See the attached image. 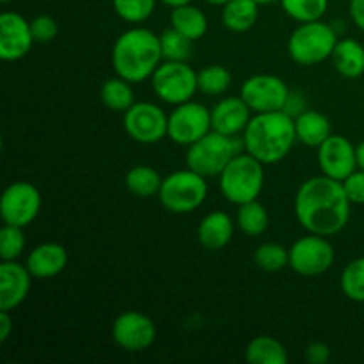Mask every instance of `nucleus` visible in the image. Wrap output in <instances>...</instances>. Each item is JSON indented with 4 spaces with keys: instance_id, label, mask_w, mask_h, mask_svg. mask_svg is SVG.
Here are the masks:
<instances>
[{
    "instance_id": "6",
    "label": "nucleus",
    "mask_w": 364,
    "mask_h": 364,
    "mask_svg": "<svg viewBox=\"0 0 364 364\" xmlns=\"http://www.w3.org/2000/svg\"><path fill=\"white\" fill-rule=\"evenodd\" d=\"M206 196H208L206 178L191 167L167 174L159 192V199L164 208L178 215L196 212L205 203Z\"/></svg>"
},
{
    "instance_id": "1",
    "label": "nucleus",
    "mask_w": 364,
    "mask_h": 364,
    "mask_svg": "<svg viewBox=\"0 0 364 364\" xmlns=\"http://www.w3.org/2000/svg\"><path fill=\"white\" fill-rule=\"evenodd\" d=\"M350 205L343 183L326 174L306 180L294 201L301 226L320 237H333L345 230L350 219Z\"/></svg>"
},
{
    "instance_id": "11",
    "label": "nucleus",
    "mask_w": 364,
    "mask_h": 364,
    "mask_svg": "<svg viewBox=\"0 0 364 364\" xmlns=\"http://www.w3.org/2000/svg\"><path fill=\"white\" fill-rule=\"evenodd\" d=\"M334 263V249L327 237L309 233L290 247V269L304 277L326 274Z\"/></svg>"
},
{
    "instance_id": "29",
    "label": "nucleus",
    "mask_w": 364,
    "mask_h": 364,
    "mask_svg": "<svg viewBox=\"0 0 364 364\" xmlns=\"http://www.w3.org/2000/svg\"><path fill=\"white\" fill-rule=\"evenodd\" d=\"M252 259L263 272H279L284 267H290V249L276 242H267L256 249Z\"/></svg>"
},
{
    "instance_id": "16",
    "label": "nucleus",
    "mask_w": 364,
    "mask_h": 364,
    "mask_svg": "<svg viewBox=\"0 0 364 364\" xmlns=\"http://www.w3.org/2000/svg\"><path fill=\"white\" fill-rule=\"evenodd\" d=\"M31 21L14 11L0 14V57L7 63L20 60L34 45Z\"/></svg>"
},
{
    "instance_id": "34",
    "label": "nucleus",
    "mask_w": 364,
    "mask_h": 364,
    "mask_svg": "<svg viewBox=\"0 0 364 364\" xmlns=\"http://www.w3.org/2000/svg\"><path fill=\"white\" fill-rule=\"evenodd\" d=\"M114 11L127 23H142L153 14L156 0H112Z\"/></svg>"
},
{
    "instance_id": "19",
    "label": "nucleus",
    "mask_w": 364,
    "mask_h": 364,
    "mask_svg": "<svg viewBox=\"0 0 364 364\" xmlns=\"http://www.w3.org/2000/svg\"><path fill=\"white\" fill-rule=\"evenodd\" d=\"M25 265L36 279H52L66 269L68 251L57 242H45L28 252Z\"/></svg>"
},
{
    "instance_id": "41",
    "label": "nucleus",
    "mask_w": 364,
    "mask_h": 364,
    "mask_svg": "<svg viewBox=\"0 0 364 364\" xmlns=\"http://www.w3.org/2000/svg\"><path fill=\"white\" fill-rule=\"evenodd\" d=\"M159 2H162L164 6H167V7H171V9H173V7L185 6V4H191L192 0H159Z\"/></svg>"
},
{
    "instance_id": "21",
    "label": "nucleus",
    "mask_w": 364,
    "mask_h": 364,
    "mask_svg": "<svg viewBox=\"0 0 364 364\" xmlns=\"http://www.w3.org/2000/svg\"><path fill=\"white\" fill-rule=\"evenodd\" d=\"M331 59L341 77L359 78L364 73V46L355 39H338Z\"/></svg>"
},
{
    "instance_id": "23",
    "label": "nucleus",
    "mask_w": 364,
    "mask_h": 364,
    "mask_svg": "<svg viewBox=\"0 0 364 364\" xmlns=\"http://www.w3.org/2000/svg\"><path fill=\"white\" fill-rule=\"evenodd\" d=\"M259 4L256 0H230L223 6V23L231 32H247L256 25Z\"/></svg>"
},
{
    "instance_id": "32",
    "label": "nucleus",
    "mask_w": 364,
    "mask_h": 364,
    "mask_svg": "<svg viewBox=\"0 0 364 364\" xmlns=\"http://www.w3.org/2000/svg\"><path fill=\"white\" fill-rule=\"evenodd\" d=\"M192 39L169 27L160 34V46H162L164 60H185L192 55Z\"/></svg>"
},
{
    "instance_id": "24",
    "label": "nucleus",
    "mask_w": 364,
    "mask_h": 364,
    "mask_svg": "<svg viewBox=\"0 0 364 364\" xmlns=\"http://www.w3.org/2000/svg\"><path fill=\"white\" fill-rule=\"evenodd\" d=\"M171 27L176 28L183 36H187L192 41L205 38L206 31H208V18L203 13L199 7L185 4V6H178L171 9Z\"/></svg>"
},
{
    "instance_id": "8",
    "label": "nucleus",
    "mask_w": 364,
    "mask_h": 364,
    "mask_svg": "<svg viewBox=\"0 0 364 364\" xmlns=\"http://www.w3.org/2000/svg\"><path fill=\"white\" fill-rule=\"evenodd\" d=\"M149 80L155 95L174 107L191 102L199 91L198 71L185 60H162Z\"/></svg>"
},
{
    "instance_id": "37",
    "label": "nucleus",
    "mask_w": 364,
    "mask_h": 364,
    "mask_svg": "<svg viewBox=\"0 0 364 364\" xmlns=\"http://www.w3.org/2000/svg\"><path fill=\"white\" fill-rule=\"evenodd\" d=\"M345 192H347L348 199L352 205H364V171L355 169L350 176L345 178L343 181Z\"/></svg>"
},
{
    "instance_id": "14",
    "label": "nucleus",
    "mask_w": 364,
    "mask_h": 364,
    "mask_svg": "<svg viewBox=\"0 0 364 364\" xmlns=\"http://www.w3.org/2000/svg\"><path fill=\"white\" fill-rule=\"evenodd\" d=\"M112 340L127 352H142L156 340V326L141 311H124L114 320Z\"/></svg>"
},
{
    "instance_id": "28",
    "label": "nucleus",
    "mask_w": 364,
    "mask_h": 364,
    "mask_svg": "<svg viewBox=\"0 0 364 364\" xmlns=\"http://www.w3.org/2000/svg\"><path fill=\"white\" fill-rule=\"evenodd\" d=\"M100 98H102L103 105L107 107L112 112H121L124 114L132 105L135 103L134 89L128 80L121 77L109 78V80L103 82L102 91H100Z\"/></svg>"
},
{
    "instance_id": "35",
    "label": "nucleus",
    "mask_w": 364,
    "mask_h": 364,
    "mask_svg": "<svg viewBox=\"0 0 364 364\" xmlns=\"http://www.w3.org/2000/svg\"><path fill=\"white\" fill-rule=\"evenodd\" d=\"M25 233L23 228L4 224L0 230V258L2 262H13L18 259L25 251Z\"/></svg>"
},
{
    "instance_id": "38",
    "label": "nucleus",
    "mask_w": 364,
    "mask_h": 364,
    "mask_svg": "<svg viewBox=\"0 0 364 364\" xmlns=\"http://www.w3.org/2000/svg\"><path fill=\"white\" fill-rule=\"evenodd\" d=\"M331 359V348L322 341L309 343L306 348V361L309 364H326Z\"/></svg>"
},
{
    "instance_id": "4",
    "label": "nucleus",
    "mask_w": 364,
    "mask_h": 364,
    "mask_svg": "<svg viewBox=\"0 0 364 364\" xmlns=\"http://www.w3.org/2000/svg\"><path fill=\"white\" fill-rule=\"evenodd\" d=\"M265 183L263 164L252 155L238 153L219 174V188L224 199L240 206L255 201L262 194Z\"/></svg>"
},
{
    "instance_id": "36",
    "label": "nucleus",
    "mask_w": 364,
    "mask_h": 364,
    "mask_svg": "<svg viewBox=\"0 0 364 364\" xmlns=\"http://www.w3.org/2000/svg\"><path fill=\"white\" fill-rule=\"evenodd\" d=\"M31 28L36 43H50L59 34L57 20L50 16V14H39V16H36L31 21Z\"/></svg>"
},
{
    "instance_id": "26",
    "label": "nucleus",
    "mask_w": 364,
    "mask_h": 364,
    "mask_svg": "<svg viewBox=\"0 0 364 364\" xmlns=\"http://www.w3.org/2000/svg\"><path fill=\"white\" fill-rule=\"evenodd\" d=\"M164 178L156 169L151 166H135L132 167L124 178L128 192L134 194L135 198L148 199L153 196H159L160 187H162Z\"/></svg>"
},
{
    "instance_id": "31",
    "label": "nucleus",
    "mask_w": 364,
    "mask_h": 364,
    "mask_svg": "<svg viewBox=\"0 0 364 364\" xmlns=\"http://www.w3.org/2000/svg\"><path fill=\"white\" fill-rule=\"evenodd\" d=\"M279 2L284 13L299 23L322 20L329 7V0H279Z\"/></svg>"
},
{
    "instance_id": "18",
    "label": "nucleus",
    "mask_w": 364,
    "mask_h": 364,
    "mask_svg": "<svg viewBox=\"0 0 364 364\" xmlns=\"http://www.w3.org/2000/svg\"><path fill=\"white\" fill-rule=\"evenodd\" d=\"M251 112L247 103L242 96H228L217 102L210 109L212 116V130L219 134L228 135V137H237L244 134L251 121Z\"/></svg>"
},
{
    "instance_id": "44",
    "label": "nucleus",
    "mask_w": 364,
    "mask_h": 364,
    "mask_svg": "<svg viewBox=\"0 0 364 364\" xmlns=\"http://www.w3.org/2000/svg\"><path fill=\"white\" fill-rule=\"evenodd\" d=\"M256 2L259 4V6H267V4H272V2H277V0H256Z\"/></svg>"
},
{
    "instance_id": "17",
    "label": "nucleus",
    "mask_w": 364,
    "mask_h": 364,
    "mask_svg": "<svg viewBox=\"0 0 364 364\" xmlns=\"http://www.w3.org/2000/svg\"><path fill=\"white\" fill-rule=\"evenodd\" d=\"M32 274L16 259L0 263V311H14L27 299L32 287Z\"/></svg>"
},
{
    "instance_id": "27",
    "label": "nucleus",
    "mask_w": 364,
    "mask_h": 364,
    "mask_svg": "<svg viewBox=\"0 0 364 364\" xmlns=\"http://www.w3.org/2000/svg\"><path fill=\"white\" fill-rule=\"evenodd\" d=\"M237 226L245 237L255 238L265 233L270 226V215L267 212L265 205L255 199V201L244 203V205L238 206Z\"/></svg>"
},
{
    "instance_id": "22",
    "label": "nucleus",
    "mask_w": 364,
    "mask_h": 364,
    "mask_svg": "<svg viewBox=\"0 0 364 364\" xmlns=\"http://www.w3.org/2000/svg\"><path fill=\"white\" fill-rule=\"evenodd\" d=\"M297 141L309 148H318L331 135V121L318 110H302L295 117Z\"/></svg>"
},
{
    "instance_id": "2",
    "label": "nucleus",
    "mask_w": 364,
    "mask_h": 364,
    "mask_svg": "<svg viewBox=\"0 0 364 364\" xmlns=\"http://www.w3.org/2000/svg\"><path fill=\"white\" fill-rule=\"evenodd\" d=\"M242 135L245 151L263 166H272L287 159L297 142L295 117L284 110L255 114Z\"/></svg>"
},
{
    "instance_id": "40",
    "label": "nucleus",
    "mask_w": 364,
    "mask_h": 364,
    "mask_svg": "<svg viewBox=\"0 0 364 364\" xmlns=\"http://www.w3.org/2000/svg\"><path fill=\"white\" fill-rule=\"evenodd\" d=\"M13 329V320H11V311H0V341L6 343L11 336Z\"/></svg>"
},
{
    "instance_id": "5",
    "label": "nucleus",
    "mask_w": 364,
    "mask_h": 364,
    "mask_svg": "<svg viewBox=\"0 0 364 364\" xmlns=\"http://www.w3.org/2000/svg\"><path fill=\"white\" fill-rule=\"evenodd\" d=\"M338 43V32L322 20L301 23L288 39V53L301 66H315L329 59Z\"/></svg>"
},
{
    "instance_id": "3",
    "label": "nucleus",
    "mask_w": 364,
    "mask_h": 364,
    "mask_svg": "<svg viewBox=\"0 0 364 364\" xmlns=\"http://www.w3.org/2000/svg\"><path fill=\"white\" fill-rule=\"evenodd\" d=\"M162 60L160 36L146 27L128 28L112 46L114 71L130 84L149 80Z\"/></svg>"
},
{
    "instance_id": "39",
    "label": "nucleus",
    "mask_w": 364,
    "mask_h": 364,
    "mask_svg": "<svg viewBox=\"0 0 364 364\" xmlns=\"http://www.w3.org/2000/svg\"><path fill=\"white\" fill-rule=\"evenodd\" d=\"M348 13L355 27L364 31V0H350L348 2Z\"/></svg>"
},
{
    "instance_id": "7",
    "label": "nucleus",
    "mask_w": 364,
    "mask_h": 364,
    "mask_svg": "<svg viewBox=\"0 0 364 364\" xmlns=\"http://www.w3.org/2000/svg\"><path fill=\"white\" fill-rule=\"evenodd\" d=\"M242 146L244 142H238L237 137H228L212 130L205 137L188 146L187 155H185L187 167L205 178L219 176L224 167L231 162V159L240 153Z\"/></svg>"
},
{
    "instance_id": "12",
    "label": "nucleus",
    "mask_w": 364,
    "mask_h": 364,
    "mask_svg": "<svg viewBox=\"0 0 364 364\" xmlns=\"http://www.w3.org/2000/svg\"><path fill=\"white\" fill-rule=\"evenodd\" d=\"M41 203L38 187L28 181H14L7 185L0 199V217L4 224L27 228L39 215Z\"/></svg>"
},
{
    "instance_id": "20",
    "label": "nucleus",
    "mask_w": 364,
    "mask_h": 364,
    "mask_svg": "<svg viewBox=\"0 0 364 364\" xmlns=\"http://www.w3.org/2000/svg\"><path fill=\"white\" fill-rule=\"evenodd\" d=\"M235 224L226 212H210L198 226V240L208 251H220L233 238Z\"/></svg>"
},
{
    "instance_id": "43",
    "label": "nucleus",
    "mask_w": 364,
    "mask_h": 364,
    "mask_svg": "<svg viewBox=\"0 0 364 364\" xmlns=\"http://www.w3.org/2000/svg\"><path fill=\"white\" fill-rule=\"evenodd\" d=\"M205 2L212 4V6H220V7H223L224 4H226V2H230V0H205Z\"/></svg>"
},
{
    "instance_id": "45",
    "label": "nucleus",
    "mask_w": 364,
    "mask_h": 364,
    "mask_svg": "<svg viewBox=\"0 0 364 364\" xmlns=\"http://www.w3.org/2000/svg\"><path fill=\"white\" fill-rule=\"evenodd\" d=\"M0 2H2V4H9V2H13V0H0Z\"/></svg>"
},
{
    "instance_id": "33",
    "label": "nucleus",
    "mask_w": 364,
    "mask_h": 364,
    "mask_svg": "<svg viewBox=\"0 0 364 364\" xmlns=\"http://www.w3.org/2000/svg\"><path fill=\"white\" fill-rule=\"evenodd\" d=\"M340 287L347 299L354 302H364V258L352 259L345 267Z\"/></svg>"
},
{
    "instance_id": "15",
    "label": "nucleus",
    "mask_w": 364,
    "mask_h": 364,
    "mask_svg": "<svg viewBox=\"0 0 364 364\" xmlns=\"http://www.w3.org/2000/svg\"><path fill=\"white\" fill-rule=\"evenodd\" d=\"M318 166L322 174L343 181L358 169L355 146L343 135L331 134L318 146Z\"/></svg>"
},
{
    "instance_id": "25",
    "label": "nucleus",
    "mask_w": 364,
    "mask_h": 364,
    "mask_svg": "<svg viewBox=\"0 0 364 364\" xmlns=\"http://www.w3.org/2000/svg\"><path fill=\"white\" fill-rule=\"evenodd\" d=\"M249 364H287L288 350L279 340L272 336H256L245 348Z\"/></svg>"
},
{
    "instance_id": "10",
    "label": "nucleus",
    "mask_w": 364,
    "mask_h": 364,
    "mask_svg": "<svg viewBox=\"0 0 364 364\" xmlns=\"http://www.w3.org/2000/svg\"><path fill=\"white\" fill-rule=\"evenodd\" d=\"M212 132V116L210 109L203 103L185 102L176 105L169 114L167 137L180 146H191Z\"/></svg>"
},
{
    "instance_id": "42",
    "label": "nucleus",
    "mask_w": 364,
    "mask_h": 364,
    "mask_svg": "<svg viewBox=\"0 0 364 364\" xmlns=\"http://www.w3.org/2000/svg\"><path fill=\"white\" fill-rule=\"evenodd\" d=\"M355 153H358V167L364 171V141L355 148Z\"/></svg>"
},
{
    "instance_id": "30",
    "label": "nucleus",
    "mask_w": 364,
    "mask_h": 364,
    "mask_svg": "<svg viewBox=\"0 0 364 364\" xmlns=\"http://www.w3.org/2000/svg\"><path fill=\"white\" fill-rule=\"evenodd\" d=\"M231 73L223 64H210L198 71V89L206 96H220L230 89Z\"/></svg>"
},
{
    "instance_id": "13",
    "label": "nucleus",
    "mask_w": 364,
    "mask_h": 364,
    "mask_svg": "<svg viewBox=\"0 0 364 364\" xmlns=\"http://www.w3.org/2000/svg\"><path fill=\"white\" fill-rule=\"evenodd\" d=\"M290 95V89L284 84L283 78L269 73L249 77L242 84L240 91V96L255 114L284 110V105H287Z\"/></svg>"
},
{
    "instance_id": "9",
    "label": "nucleus",
    "mask_w": 364,
    "mask_h": 364,
    "mask_svg": "<svg viewBox=\"0 0 364 364\" xmlns=\"http://www.w3.org/2000/svg\"><path fill=\"white\" fill-rule=\"evenodd\" d=\"M169 116L151 102H135L123 114V128L139 144H156L167 137Z\"/></svg>"
}]
</instances>
